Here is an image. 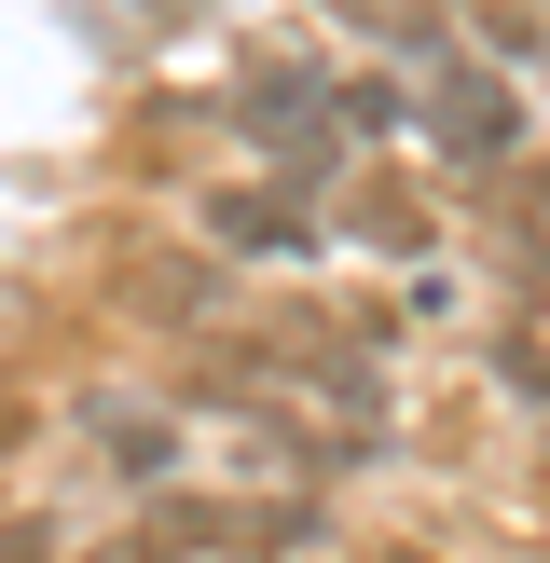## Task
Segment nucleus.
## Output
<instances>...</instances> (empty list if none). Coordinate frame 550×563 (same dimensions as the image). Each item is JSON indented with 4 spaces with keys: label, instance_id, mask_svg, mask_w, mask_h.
Returning <instances> with one entry per match:
<instances>
[{
    "label": "nucleus",
    "instance_id": "10",
    "mask_svg": "<svg viewBox=\"0 0 550 563\" xmlns=\"http://www.w3.org/2000/svg\"><path fill=\"white\" fill-rule=\"evenodd\" d=\"M0 563H55V550H42V537H0Z\"/></svg>",
    "mask_w": 550,
    "mask_h": 563
},
{
    "label": "nucleus",
    "instance_id": "3",
    "mask_svg": "<svg viewBox=\"0 0 550 563\" xmlns=\"http://www.w3.org/2000/svg\"><path fill=\"white\" fill-rule=\"evenodd\" d=\"M220 110H234L248 137H289L302 165H275V179H302V192H317V110H330V69H302V55H275V69H248V82H234Z\"/></svg>",
    "mask_w": 550,
    "mask_h": 563
},
{
    "label": "nucleus",
    "instance_id": "6",
    "mask_svg": "<svg viewBox=\"0 0 550 563\" xmlns=\"http://www.w3.org/2000/svg\"><path fill=\"white\" fill-rule=\"evenodd\" d=\"M317 220H344L358 247H385V262H413V275H427V207H413L399 179H358L344 207H317Z\"/></svg>",
    "mask_w": 550,
    "mask_h": 563
},
{
    "label": "nucleus",
    "instance_id": "4",
    "mask_svg": "<svg viewBox=\"0 0 550 563\" xmlns=\"http://www.w3.org/2000/svg\"><path fill=\"white\" fill-rule=\"evenodd\" d=\"M110 289H124V317H138V330H179V344H207L220 302H234V289H220V262H165V247H138Z\"/></svg>",
    "mask_w": 550,
    "mask_h": 563
},
{
    "label": "nucleus",
    "instance_id": "11",
    "mask_svg": "<svg viewBox=\"0 0 550 563\" xmlns=\"http://www.w3.org/2000/svg\"><path fill=\"white\" fill-rule=\"evenodd\" d=\"M509 14H550V0H509Z\"/></svg>",
    "mask_w": 550,
    "mask_h": 563
},
{
    "label": "nucleus",
    "instance_id": "5",
    "mask_svg": "<svg viewBox=\"0 0 550 563\" xmlns=\"http://www.w3.org/2000/svg\"><path fill=\"white\" fill-rule=\"evenodd\" d=\"M82 440H97V454L124 467L138 495H165V482H179V427H165L152 399H82Z\"/></svg>",
    "mask_w": 550,
    "mask_h": 563
},
{
    "label": "nucleus",
    "instance_id": "12",
    "mask_svg": "<svg viewBox=\"0 0 550 563\" xmlns=\"http://www.w3.org/2000/svg\"><path fill=\"white\" fill-rule=\"evenodd\" d=\"M385 563H427V550H385Z\"/></svg>",
    "mask_w": 550,
    "mask_h": 563
},
{
    "label": "nucleus",
    "instance_id": "9",
    "mask_svg": "<svg viewBox=\"0 0 550 563\" xmlns=\"http://www.w3.org/2000/svg\"><path fill=\"white\" fill-rule=\"evenodd\" d=\"M138 14H165V27H193V14H207V0H138Z\"/></svg>",
    "mask_w": 550,
    "mask_h": 563
},
{
    "label": "nucleus",
    "instance_id": "7",
    "mask_svg": "<svg viewBox=\"0 0 550 563\" xmlns=\"http://www.w3.org/2000/svg\"><path fill=\"white\" fill-rule=\"evenodd\" d=\"M330 110H344L358 137H399V124H413V82H385V69H358V82H344V97H330Z\"/></svg>",
    "mask_w": 550,
    "mask_h": 563
},
{
    "label": "nucleus",
    "instance_id": "8",
    "mask_svg": "<svg viewBox=\"0 0 550 563\" xmlns=\"http://www.w3.org/2000/svg\"><path fill=\"white\" fill-rule=\"evenodd\" d=\"M495 385H509V399H537V412H550V344H537V330H509V344H495Z\"/></svg>",
    "mask_w": 550,
    "mask_h": 563
},
{
    "label": "nucleus",
    "instance_id": "2",
    "mask_svg": "<svg viewBox=\"0 0 550 563\" xmlns=\"http://www.w3.org/2000/svg\"><path fill=\"white\" fill-rule=\"evenodd\" d=\"M413 124H440L454 165H522V97H509L495 69H440L427 97H413Z\"/></svg>",
    "mask_w": 550,
    "mask_h": 563
},
{
    "label": "nucleus",
    "instance_id": "1",
    "mask_svg": "<svg viewBox=\"0 0 550 563\" xmlns=\"http://www.w3.org/2000/svg\"><path fill=\"white\" fill-rule=\"evenodd\" d=\"M317 192L302 179H220L207 192V247H234V262H317Z\"/></svg>",
    "mask_w": 550,
    "mask_h": 563
}]
</instances>
